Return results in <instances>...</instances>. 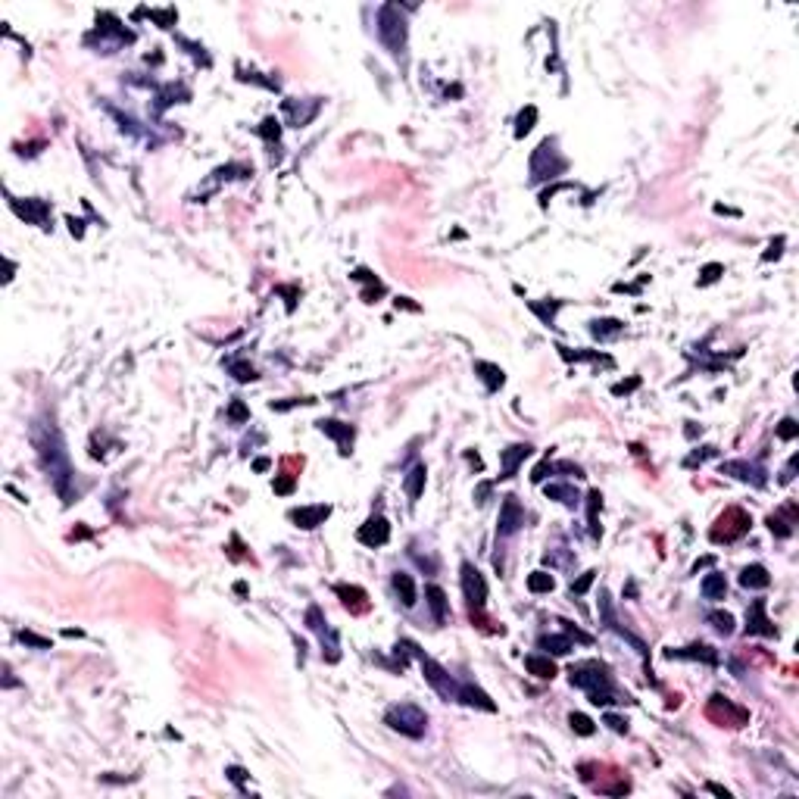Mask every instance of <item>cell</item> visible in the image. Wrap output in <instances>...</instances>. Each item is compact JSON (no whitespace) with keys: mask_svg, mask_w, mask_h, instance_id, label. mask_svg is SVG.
I'll return each mask as SVG.
<instances>
[{"mask_svg":"<svg viewBox=\"0 0 799 799\" xmlns=\"http://www.w3.org/2000/svg\"><path fill=\"white\" fill-rule=\"evenodd\" d=\"M796 503H787L780 512H774V516H768V528H771L774 537H780V541H787V537L793 534V525H796Z\"/></svg>","mask_w":799,"mask_h":799,"instance_id":"44dd1931","label":"cell"},{"mask_svg":"<svg viewBox=\"0 0 799 799\" xmlns=\"http://www.w3.org/2000/svg\"><path fill=\"white\" fill-rule=\"evenodd\" d=\"M353 278H356V281H369V288L362 290V300H365V303H375V297H381V294H384V284L378 281V278L371 275V272L356 269V272H353Z\"/></svg>","mask_w":799,"mask_h":799,"instance_id":"836d02e7","label":"cell"},{"mask_svg":"<svg viewBox=\"0 0 799 799\" xmlns=\"http://www.w3.org/2000/svg\"><path fill=\"white\" fill-rule=\"evenodd\" d=\"M599 506H603V493H599V491H590V493H587V522H590V534H593V541H599V534H603V528L597 525V512H599Z\"/></svg>","mask_w":799,"mask_h":799,"instance_id":"e575fe53","label":"cell"},{"mask_svg":"<svg viewBox=\"0 0 799 799\" xmlns=\"http://www.w3.org/2000/svg\"><path fill=\"white\" fill-rule=\"evenodd\" d=\"M400 306H403V309H419L416 303H410V297H396V309H400Z\"/></svg>","mask_w":799,"mask_h":799,"instance_id":"6125c7cd","label":"cell"},{"mask_svg":"<svg viewBox=\"0 0 799 799\" xmlns=\"http://www.w3.org/2000/svg\"><path fill=\"white\" fill-rule=\"evenodd\" d=\"M225 774H228V780H231V784H238L240 790H244V784H247V771H244V768L231 765V768H225Z\"/></svg>","mask_w":799,"mask_h":799,"instance_id":"db71d44e","label":"cell"},{"mask_svg":"<svg viewBox=\"0 0 799 799\" xmlns=\"http://www.w3.org/2000/svg\"><path fill=\"white\" fill-rule=\"evenodd\" d=\"M259 138H263L265 144H278V138H281V122H278L275 116H265L263 125H259Z\"/></svg>","mask_w":799,"mask_h":799,"instance_id":"74e56055","label":"cell"},{"mask_svg":"<svg viewBox=\"0 0 799 799\" xmlns=\"http://www.w3.org/2000/svg\"><path fill=\"white\" fill-rule=\"evenodd\" d=\"M315 428L322 431V434H328L334 444H337V453L340 456H350L353 453V441H356V428L346 422H337V419H322V422H315Z\"/></svg>","mask_w":799,"mask_h":799,"instance_id":"4fadbf2b","label":"cell"},{"mask_svg":"<svg viewBox=\"0 0 799 799\" xmlns=\"http://www.w3.org/2000/svg\"><path fill=\"white\" fill-rule=\"evenodd\" d=\"M400 643H403V647L410 649V656H416V659H419V665H422V674H425V681H428V684L434 687V690L441 693V696L447 699V703H459V681H456L453 674H450V671H447V668H444V665H437V662L431 659V656H425L422 649H419V647H416V643H412V640H400Z\"/></svg>","mask_w":799,"mask_h":799,"instance_id":"277c9868","label":"cell"},{"mask_svg":"<svg viewBox=\"0 0 799 799\" xmlns=\"http://www.w3.org/2000/svg\"><path fill=\"white\" fill-rule=\"evenodd\" d=\"M425 481H428V468L425 466H416L412 468L410 475H406V481H403V487H406V497L416 503L419 497H422V491H425Z\"/></svg>","mask_w":799,"mask_h":799,"instance_id":"f546056e","label":"cell"},{"mask_svg":"<svg viewBox=\"0 0 799 799\" xmlns=\"http://www.w3.org/2000/svg\"><path fill=\"white\" fill-rule=\"evenodd\" d=\"M528 306L534 309L537 315H541V322H543V325H553V322H556V309L562 306V300H553V303H550V306H541V303H528Z\"/></svg>","mask_w":799,"mask_h":799,"instance_id":"7bdbcfd3","label":"cell"},{"mask_svg":"<svg viewBox=\"0 0 799 799\" xmlns=\"http://www.w3.org/2000/svg\"><path fill=\"white\" fill-rule=\"evenodd\" d=\"M356 537H359V543H365V547H371V550L384 547V543L390 541V522L384 516H371L369 522L356 531Z\"/></svg>","mask_w":799,"mask_h":799,"instance_id":"e0dca14e","label":"cell"},{"mask_svg":"<svg viewBox=\"0 0 799 799\" xmlns=\"http://www.w3.org/2000/svg\"><path fill=\"white\" fill-rule=\"evenodd\" d=\"M462 593L468 603V615L472 622L484 624V606H487V581L472 562H462Z\"/></svg>","mask_w":799,"mask_h":799,"instance_id":"8992f818","label":"cell"},{"mask_svg":"<svg viewBox=\"0 0 799 799\" xmlns=\"http://www.w3.org/2000/svg\"><path fill=\"white\" fill-rule=\"evenodd\" d=\"M269 466H272V462L265 459V456H263V459H256V462H253V468H256V472H269Z\"/></svg>","mask_w":799,"mask_h":799,"instance_id":"be15d7a7","label":"cell"},{"mask_svg":"<svg viewBox=\"0 0 799 799\" xmlns=\"http://www.w3.org/2000/svg\"><path fill=\"white\" fill-rule=\"evenodd\" d=\"M746 634L778 637L774 622L765 615V599H753V603H749V609H746Z\"/></svg>","mask_w":799,"mask_h":799,"instance_id":"2e32d148","label":"cell"},{"mask_svg":"<svg viewBox=\"0 0 799 799\" xmlns=\"http://www.w3.org/2000/svg\"><path fill=\"white\" fill-rule=\"evenodd\" d=\"M715 453H718V450H715V447H699V450H696V453H693V456H690V459H687V462H684V466H687V468H693V466H696V462H705V459H709V456H715Z\"/></svg>","mask_w":799,"mask_h":799,"instance_id":"816d5d0a","label":"cell"},{"mask_svg":"<svg viewBox=\"0 0 799 799\" xmlns=\"http://www.w3.org/2000/svg\"><path fill=\"white\" fill-rule=\"evenodd\" d=\"M568 169V159L556 150V138L541 141V147L531 157V182H543V178H556Z\"/></svg>","mask_w":799,"mask_h":799,"instance_id":"ba28073f","label":"cell"},{"mask_svg":"<svg viewBox=\"0 0 799 799\" xmlns=\"http://www.w3.org/2000/svg\"><path fill=\"white\" fill-rule=\"evenodd\" d=\"M568 678H572V684H574V687L587 690V696H590V703H593V705H618V703H631L628 696H622V693L615 690L609 668H606L603 662H597V659L574 662V665L568 668Z\"/></svg>","mask_w":799,"mask_h":799,"instance_id":"7a4b0ae2","label":"cell"},{"mask_svg":"<svg viewBox=\"0 0 799 799\" xmlns=\"http://www.w3.org/2000/svg\"><path fill=\"white\" fill-rule=\"evenodd\" d=\"M150 16H153V19H157L163 28H172V26H175V19H178L175 10H150Z\"/></svg>","mask_w":799,"mask_h":799,"instance_id":"681fc988","label":"cell"},{"mask_svg":"<svg viewBox=\"0 0 799 799\" xmlns=\"http://www.w3.org/2000/svg\"><path fill=\"white\" fill-rule=\"evenodd\" d=\"M556 587V578L550 572H531L528 574V590L531 593H550Z\"/></svg>","mask_w":799,"mask_h":799,"instance_id":"d590c367","label":"cell"},{"mask_svg":"<svg viewBox=\"0 0 799 799\" xmlns=\"http://www.w3.org/2000/svg\"><path fill=\"white\" fill-rule=\"evenodd\" d=\"M665 659H699L705 665H718V653L705 643H690L684 649H665Z\"/></svg>","mask_w":799,"mask_h":799,"instance_id":"603a6c76","label":"cell"},{"mask_svg":"<svg viewBox=\"0 0 799 799\" xmlns=\"http://www.w3.org/2000/svg\"><path fill=\"white\" fill-rule=\"evenodd\" d=\"M593 581H597V572H593V568H590V572H584V574H581L578 581H572V597H584V593L590 590V584H593Z\"/></svg>","mask_w":799,"mask_h":799,"instance_id":"ee69618b","label":"cell"},{"mask_svg":"<svg viewBox=\"0 0 799 799\" xmlns=\"http://www.w3.org/2000/svg\"><path fill=\"white\" fill-rule=\"evenodd\" d=\"M19 640L28 643V647H35V649H51V640H47V637L32 634V631H19Z\"/></svg>","mask_w":799,"mask_h":799,"instance_id":"c3c4849f","label":"cell"},{"mask_svg":"<svg viewBox=\"0 0 799 799\" xmlns=\"http://www.w3.org/2000/svg\"><path fill=\"white\" fill-rule=\"evenodd\" d=\"M799 434V425H796V419H784V422L778 425V437L780 441H793V437Z\"/></svg>","mask_w":799,"mask_h":799,"instance_id":"7dc6e473","label":"cell"},{"mask_svg":"<svg viewBox=\"0 0 799 799\" xmlns=\"http://www.w3.org/2000/svg\"><path fill=\"white\" fill-rule=\"evenodd\" d=\"M525 525V509L518 503V497H503V506H500V525H497V543L509 541L512 534H518Z\"/></svg>","mask_w":799,"mask_h":799,"instance_id":"7c38bea8","label":"cell"},{"mask_svg":"<svg viewBox=\"0 0 799 799\" xmlns=\"http://www.w3.org/2000/svg\"><path fill=\"white\" fill-rule=\"evenodd\" d=\"M606 724H609L615 734H628V721H624V718H618V715H606Z\"/></svg>","mask_w":799,"mask_h":799,"instance_id":"680465c9","label":"cell"},{"mask_svg":"<svg viewBox=\"0 0 799 799\" xmlns=\"http://www.w3.org/2000/svg\"><path fill=\"white\" fill-rule=\"evenodd\" d=\"M705 618L712 622V628H715L718 634H724V637L734 634V615H730V612H709Z\"/></svg>","mask_w":799,"mask_h":799,"instance_id":"ab89813d","label":"cell"},{"mask_svg":"<svg viewBox=\"0 0 799 799\" xmlns=\"http://www.w3.org/2000/svg\"><path fill=\"white\" fill-rule=\"evenodd\" d=\"M784 244H787V240H784V238H774V240H771V244H768V250H765V253H762V259H765V263H771V259H778V256H780V253H784Z\"/></svg>","mask_w":799,"mask_h":799,"instance_id":"f907efd6","label":"cell"},{"mask_svg":"<svg viewBox=\"0 0 799 799\" xmlns=\"http://www.w3.org/2000/svg\"><path fill=\"white\" fill-rule=\"evenodd\" d=\"M640 387V378H631V381H622V384H615L612 387V394L615 396H622V394H631V390H637Z\"/></svg>","mask_w":799,"mask_h":799,"instance_id":"9f6ffc18","label":"cell"},{"mask_svg":"<svg viewBox=\"0 0 799 799\" xmlns=\"http://www.w3.org/2000/svg\"><path fill=\"white\" fill-rule=\"evenodd\" d=\"M768 584H771V574L759 562H753V565H746L740 572V587H746V590H765Z\"/></svg>","mask_w":799,"mask_h":799,"instance_id":"484cf974","label":"cell"},{"mask_svg":"<svg viewBox=\"0 0 799 799\" xmlns=\"http://www.w3.org/2000/svg\"><path fill=\"white\" fill-rule=\"evenodd\" d=\"M568 724H572V730H574V734H581V737H593V730H597L584 712H572V715H568Z\"/></svg>","mask_w":799,"mask_h":799,"instance_id":"60d3db41","label":"cell"},{"mask_svg":"<svg viewBox=\"0 0 799 799\" xmlns=\"http://www.w3.org/2000/svg\"><path fill=\"white\" fill-rule=\"evenodd\" d=\"M543 493H547L550 500H559V503L568 506V509H578V503H581V493L574 491L572 484H547Z\"/></svg>","mask_w":799,"mask_h":799,"instance_id":"f1b7e54d","label":"cell"},{"mask_svg":"<svg viewBox=\"0 0 799 799\" xmlns=\"http://www.w3.org/2000/svg\"><path fill=\"white\" fill-rule=\"evenodd\" d=\"M475 375L484 381L487 394H497V390L506 384V371L500 369V365H493V362H475Z\"/></svg>","mask_w":799,"mask_h":799,"instance_id":"d4e9b609","label":"cell"},{"mask_svg":"<svg viewBox=\"0 0 799 799\" xmlns=\"http://www.w3.org/2000/svg\"><path fill=\"white\" fill-rule=\"evenodd\" d=\"M94 38H100L103 47H122V44H132V41H134V32L122 26L116 16L100 13V16H97V28H94V32H91L85 41H94Z\"/></svg>","mask_w":799,"mask_h":799,"instance_id":"8fae6325","label":"cell"},{"mask_svg":"<svg viewBox=\"0 0 799 799\" xmlns=\"http://www.w3.org/2000/svg\"><path fill=\"white\" fill-rule=\"evenodd\" d=\"M749 528H753L749 512L740 509V506H730V509H724L721 516H718V522L712 525L709 537H712V543H734V541H740Z\"/></svg>","mask_w":799,"mask_h":799,"instance_id":"52a82bcc","label":"cell"},{"mask_svg":"<svg viewBox=\"0 0 799 799\" xmlns=\"http://www.w3.org/2000/svg\"><path fill=\"white\" fill-rule=\"evenodd\" d=\"M699 590H703L705 599H724V593H728V581H724V574L712 572V574H705V578H703Z\"/></svg>","mask_w":799,"mask_h":799,"instance_id":"1f68e13d","label":"cell"},{"mask_svg":"<svg viewBox=\"0 0 799 799\" xmlns=\"http://www.w3.org/2000/svg\"><path fill=\"white\" fill-rule=\"evenodd\" d=\"M390 584H394L396 597H400V603H403L406 609H412V606H416V581H412L410 572H394Z\"/></svg>","mask_w":799,"mask_h":799,"instance_id":"4316f807","label":"cell"},{"mask_svg":"<svg viewBox=\"0 0 799 799\" xmlns=\"http://www.w3.org/2000/svg\"><path fill=\"white\" fill-rule=\"evenodd\" d=\"M721 275H724V265L721 263H709L703 272H699V284H712V281H718Z\"/></svg>","mask_w":799,"mask_h":799,"instance_id":"f6af8a7d","label":"cell"},{"mask_svg":"<svg viewBox=\"0 0 799 799\" xmlns=\"http://www.w3.org/2000/svg\"><path fill=\"white\" fill-rule=\"evenodd\" d=\"M384 721H387L390 730H396V734H403V737H412V740L425 737V730H428V715L412 703L390 705V709L384 712Z\"/></svg>","mask_w":799,"mask_h":799,"instance_id":"5b68a950","label":"cell"},{"mask_svg":"<svg viewBox=\"0 0 799 799\" xmlns=\"http://www.w3.org/2000/svg\"><path fill=\"white\" fill-rule=\"evenodd\" d=\"M272 491L281 493V497L294 493V475H275V481H272Z\"/></svg>","mask_w":799,"mask_h":799,"instance_id":"bcb514c9","label":"cell"},{"mask_svg":"<svg viewBox=\"0 0 799 799\" xmlns=\"http://www.w3.org/2000/svg\"><path fill=\"white\" fill-rule=\"evenodd\" d=\"M624 331V322H618V319H597V322H590V334L597 340H612V337H618V334Z\"/></svg>","mask_w":799,"mask_h":799,"instance_id":"4dcf8cb0","label":"cell"},{"mask_svg":"<svg viewBox=\"0 0 799 799\" xmlns=\"http://www.w3.org/2000/svg\"><path fill=\"white\" fill-rule=\"evenodd\" d=\"M721 475H730L737 481H746L753 487H765V468L755 466V462H746V459H734V462H721Z\"/></svg>","mask_w":799,"mask_h":799,"instance_id":"9a60e30c","label":"cell"},{"mask_svg":"<svg viewBox=\"0 0 799 799\" xmlns=\"http://www.w3.org/2000/svg\"><path fill=\"white\" fill-rule=\"evenodd\" d=\"M562 624H565V634H568V637H572V634H574V640L587 643V647H590V643H593V637H590V634H584V631H581V628H574V624H572V622H562Z\"/></svg>","mask_w":799,"mask_h":799,"instance_id":"11a10c76","label":"cell"},{"mask_svg":"<svg viewBox=\"0 0 799 799\" xmlns=\"http://www.w3.org/2000/svg\"><path fill=\"white\" fill-rule=\"evenodd\" d=\"M331 516V506L319 503V506H300V509H290V522L303 531H313L319 525H325V518Z\"/></svg>","mask_w":799,"mask_h":799,"instance_id":"d6986e66","label":"cell"},{"mask_svg":"<svg viewBox=\"0 0 799 799\" xmlns=\"http://www.w3.org/2000/svg\"><path fill=\"white\" fill-rule=\"evenodd\" d=\"M228 422H234V425L250 422V410L244 406V400H231V406H228Z\"/></svg>","mask_w":799,"mask_h":799,"instance_id":"b9f144b4","label":"cell"},{"mask_svg":"<svg viewBox=\"0 0 799 799\" xmlns=\"http://www.w3.org/2000/svg\"><path fill=\"white\" fill-rule=\"evenodd\" d=\"M406 35H410V26H406V13L396 3H384L378 10V38L387 47L394 57L406 51Z\"/></svg>","mask_w":799,"mask_h":799,"instance_id":"3957f363","label":"cell"},{"mask_svg":"<svg viewBox=\"0 0 799 799\" xmlns=\"http://www.w3.org/2000/svg\"><path fill=\"white\" fill-rule=\"evenodd\" d=\"M306 628L315 631V637H319L322 643V656H325V662H337L340 659V643H337V631L331 628V624L325 622V615H322L319 606H309L306 609Z\"/></svg>","mask_w":799,"mask_h":799,"instance_id":"9c48e42d","label":"cell"},{"mask_svg":"<svg viewBox=\"0 0 799 799\" xmlns=\"http://www.w3.org/2000/svg\"><path fill=\"white\" fill-rule=\"evenodd\" d=\"M225 365H228V371H231V375L238 378V381H244V384H247V381H256V369H253L250 362H240V359H228Z\"/></svg>","mask_w":799,"mask_h":799,"instance_id":"f35d334b","label":"cell"},{"mask_svg":"<svg viewBox=\"0 0 799 799\" xmlns=\"http://www.w3.org/2000/svg\"><path fill=\"white\" fill-rule=\"evenodd\" d=\"M525 668H528L534 678H541V681H553L556 678V665H553L550 656H541V653L525 656Z\"/></svg>","mask_w":799,"mask_h":799,"instance_id":"83f0119b","label":"cell"},{"mask_svg":"<svg viewBox=\"0 0 799 799\" xmlns=\"http://www.w3.org/2000/svg\"><path fill=\"white\" fill-rule=\"evenodd\" d=\"M425 599H428V606H431V615H434V622H437V624L447 622V618H450V599H447V593H444V587L428 584V587H425Z\"/></svg>","mask_w":799,"mask_h":799,"instance_id":"cb8c5ba5","label":"cell"},{"mask_svg":"<svg viewBox=\"0 0 799 799\" xmlns=\"http://www.w3.org/2000/svg\"><path fill=\"white\" fill-rule=\"evenodd\" d=\"M459 703L475 705V709H484V712H497V703H493L481 687H475L472 681H459Z\"/></svg>","mask_w":799,"mask_h":799,"instance_id":"7402d4cb","label":"cell"},{"mask_svg":"<svg viewBox=\"0 0 799 799\" xmlns=\"http://www.w3.org/2000/svg\"><path fill=\"white\" fill-rule=\"evenodd\" d=\"M309 403H315V400H288V403H272V410L275 412H284V410H290V406H309Z\"/></svg>","mask_w":799,"mask_h":799,"instance_id":"91938a15","label":"cell"},{"mask_svg":"<svg viewBox=\"0 0 799 799\" xmlns=\"http://www.w3.org/2000/svg\"><path fill=\"white\" fill-rule=\"evenodd\" d=\"M705 790H709V793H715V796H724V799H730V790H724L721 784H705Z\"/></svg>","mask_w":799,"mask_h":799,"instance_id":"94428289","label":"cell"},{"mask_svg":"<svg viewBox=\"0 0 799 799\" xmlns=\"http://www.w3.org/2000/svg\"><path fill=\"white\" fill-rule=\"evenodd\" d=\"M534 453V447L531 444H512V447H506V450H500V481H506V478H512V475L518 472V466H522L528 456Z\"/></svg>","mask_w":799,"mask_h":799,"instance_id":"ac0fdd59","label":"cell"},{"mask_svg":"<svg viewBox=\"0 0 799 799\" xmlns=\"http://www.w3.org/2000/svg\"><path fill=\"white\" fill-rule=\"evenodd\" d=\"M796 462H799V456H790V462L784 466V472H780V484H790L793 481V472H796Z\"/></svg>","mask_w":799,"mask_h":799,"instance_id":"6f0895ef","label":"cell"},{"mask_svg":"<svg viewBox=\"0 0 799 799\" xmlns=\"http://www.w3.org/2000/svg\"><path fill=\"white\" fill-rule=\"evenodd\" d=\"M534 122H537V107H525L522 113H518V119H516V138H525V134L534 128Z\"/></svg>","mask_w":799,"mask_h":799,"instance_id":"8d00e7d4","label":"cell"},{"mask_svg":"<svg viewBox=\"0 0 799 799\" xmlns=\"http://www.w3.org/2000/svg\"><path fill=\"white\" fill-rule=\"evenodd\" d=\"M547 475H553V462L543 459L541 466H537L534 472H531V481H534V484H543V478H547Z\"/></svg>","mask_w":799,"mask_h":799,"instance_id":"f5cc1de1","label":"cell"},{"mask_svg":"<svg viewBox=\"0 0 799 799\" xmlns=\"http://www.w3.org/2000/svg\"><path fill=\"white\" fill-rule=\"evenodd\" d=\"M705 715H709L715 724H721V728H743V724L749 721V712L743 709V705H737L734 699L721 696V693H715V696L705 703Z\"/></svg>","mask_w":799,"mask_h":799,"instance_id":"30bf717a","label":"cell"},{"mask_svg":"<svg viewBox=\"0 0 799 799\" xmlns=\"http://www.w3.org/2000/svg\"><path fill=\"white\" fill-rule=\"evenodd\" d=\"M541 649H547V653L553 656H568L572 653V637L568 634H550V637H541Z\"/></svg>","mask_w":799,"mask_h":799,"instance_id":"d6a6232c","label":"cell"},{"mask_svg":"<svg viewBox=\"0 0 799 799\" xmlns=\"http://www.w3.org/2000/svg\"><path fill=\"white\" fill-rule=\"evenodd\" d=\"M10 207H13L16 216H22V219L32 222V225L51 228V225H47V222H51V203H47V200H38V197H26V200H10Z\"/></svg>","mask_w":799,"mask_h":799,"instance_id":"5bb4252c","label":"cell"},{"mask_svg":"<svg viewBox=\"0 0 799 799\" xmlns=\"http://www.w3.org/2000/svg\"><path fill=\"white\" fill-rule=\"evenodd\" d=\"M28 437H32V447L38 450L41 468L47 472V478H51L53 491L60 493V500H63V503H72V478H76V472H72L69 450H66L63 434H60V428L53 425V419H51V416L35 419V425H32V431H28Z\"/></svg>","mask_w":799,"mask_h":799,"instance_id":"6da1fadb","label":"cell"},{"mask_svg":"<svg viewBox=\"0 0 799 799\" xmlns=\"http://www.w3.org/2000/svg\"><path fill=\"white\" fill-rule=\"evenodd\" d=\"M334 593H337L340 603H344L353 615L369 612V593H365L362 587H356V584H334Z\"/></svg>","mask_w":799,"mask_h":799,"instance_id":"ffe728a7","label":"cell"}]
</instances>
